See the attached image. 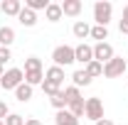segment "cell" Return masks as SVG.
Listing matches in <instances>:
<instances>
[{
	"label": "cell",
	"instance_id": "cell-33",
	"mask_svg": "<svg viewBox=\"0 0 128 125\" xmlns=\"http://www.w3.org/2000/svg\"><path fill=\"white\" fill-rule=\"evenodd\" d=\"M123 20H128V5L123 7Z\"/></svg>",
	"mask_w": 128,
	"mask_h": 125
},
{
	"label": "cell",
	"instance_id": "cell-28",
	"mask_svg": "<svg viewBox=\"0 0 128 125\" xmlns=\"http://www.w3.org/2000/svg\"><path fill=\"white\" fill-rule=\"evenodd\" d=\"M10 59H12V54H10V49H8V47H0V66H2L5 62H10Z\"/></svg>",
	"mask_w": 128,
	"mask_h": 125
},
{
	"label": "cell",
	"instance_id": "cell-32",
	"mask_svg": "<svg viewBox=\"0 0 128 125\" xmlns=\"http://www.w3.org/2000/svg\"><path fill=\"white\" fill-rule=\"evenodd\" d=\"M96 125H113V123H111V120H108V118H101V120H98V123H96Z\"/></svg>",
	"mask_w": 128,
	"mask_h": 125
},
{
	"label": "cell",
	"instance_id": "cell-21",
	"mask_svg": "<svg viewBox=\"0 0 128 125\" xmlns=\"http://www.w3.org/2000/svg\"><path fill=\"white\" fill-rule=\"evenodd\" d=\"M49 103H52L57 110H66V106H69V103H66V96H64V91H59L57 96H52V98H49Z\"/></svg>",
	"mask_w": 128,
	"mask_h": 125
},
{
	"label": "cell",
	"instance_id": "cell-4",
	"mask_svg": "<svg viewBox=\"0 0 128 125\" xmlns=\"http://www.w3.org/2000/svg\"><path fill=\"white\" fill-rule=\"evenodd\" d=\"M123 71H126L123 57H113L111 62L104 64V76H106V78H118V76H123Z\"/></svg>",
	"mask_w": 128,
	"mask_h": 125
},
{
	"label": "cell",
	"instance_id": "cell-3",
	"mask_svg": "<svg viewBox=\"0 0 128 125\" xmlns=\"http://www.w3.org/2000/svg\"><path fill=\"white\" fill-rule=\"evenodd\" d=\"M111 12H113V5L108 2V0H98V2H94V20H96L98 27H106V25H108Z\"/></svg>",
	"mask_w": 128,
	"mask_h": 125
},
{
	"label": "cell",
	"instance_id": "cell-22",
	"mask_svg": "<svg viewBox=\"0 0 128 125\" xmlns=\"http://www.w3.org/2000/svg\"><path fill=\"white\" fill-rule=\"evenodd\" d=\"M25 7L32 10V12H34V10H47V7H49V0H25Z\"/></svg>",
	"mask_w": 128,
	"mask_h": 125
},
{
	"label": "cell",
	"instance_id": "cell-29",
	"mask_svg": "<svg viewBox=\"0 0 128 125\" xmlns=\"http://www.w3.org/2000/svg\"><path fill=\"white\" fill-rule=\"evenodd\" d=\"M8 115H10V108H8V103H5V101H0V120H2V118H8Z\"/></svg>",
	"mask_w": 128,
	"mask_h": 125
},
{
	"label": "cell",
	"instance_id": "cell-25",
	"mask_svg": "<svg viewBox=\"0 0 128 125\" xmlns=\"http://www.w3.org/2000/svg\"><path fill=\"white\" fill-rule=\"evenodd\" d=\"M42 91L52 98V96H57L59 91H62V86H57V83H49V81H42Z\"/></svg>",
	"mask_w": 128,
	"mask_h": 125
},
{
	"label": "cell",
	"instance_id": "cell-16",
	"mask_svg": "<svg viewBox=\"0 0 128 125\" xmlns=\"http://www.w3.org/2000/svg\"><path fill=\"white\" fill-rule=\"evenodd\" d=\"M15 98L20 101V103H27L32 98V86H27V83H20L15 88Z\"/></svg>",
	"mask_w": 128,
	"mask_h": 125
},
{
	"label": "cell",
	"instance_id": "cell-26",
	"mask_svg": "<svg viewBox=\"0 0 128 125\" xmlns=\"http://www.w3.org/2000/svg\"><path fill=\"white\" fill-rule=\"evenodd\" d=\"M2 123H5V125H25V118H22V115H17V113H10Z\"/></svg>",
	"mask_w": 128,
	"mask_h": 125
},
{
	"label": "cell",
	"instance_id": "cell-19",
	"mask_svg": "<svg viewBox=\"0 0 128 125\" xmlns=\"http://www.w3.org/2000/svg\"><path fill=\"white\" fill-rule=\"evenodd\" d=\"M84 71H86L91 78H96V76H101V74H104V64H98V62H89L86 66H84Z\"/></svg>",
	"mask_w": 128,
	"mask_h": 125
},
{
	"label": "cell",
	"instance_id": "cell-20",
	"mask_svg": "<svg viewBox=\"0 0 128 125\" xmlns=\"http://www.w3.org/2000/svg\"><path fill=\"white\" fill-rule=\"evenodd\" d=\"M42 78H44L42 71H25V83H27V86H37V83H42Z\"/></svg>",
	"mask_w": 128,
	"mask_h": 125
},
{
	"label": "cell",
	"instance_id": "cell-7",
	"mask_svg": "<svg viewBox=\"0 0 128 125\" xmlns=\"http://www.w3.org/2000/svg\"><path fill=\"white\" fill-rule=\"evenodd\" d=\"M74 62L84 64V66L89 62H94V47H89V44H84V42H81L79 47H74Z\"/></svg>",
	"mask_w": 128,
	"mask_h": 125
},
{
	"label": "cell",
	"instance_id": "cell-13",
	"mask_svg": "<svg viewBox=\"0 0 128 125\" xmlns=\"http://www.w3.org/2000/svg\"><path fill=\"white\" fill-rule=\"evenodd\" d=\"M17 20H20V25H25V27H34L37 15H34L32 10H27V7H22V10H20V15H17Z\"/></svg>",
	"mask_w": 128,
	"mask_h": 125
},
{
	"label": "cell",
	"instance_id": "cell-17",
	"mask_svg": "<svg viewBox=\"0 0 128 125\" xmlns=\"http://www.w3.org/2000/svg\"><path fill=\"white\" fill-rule=\"evenodd\" d=\"M72 81H74V86L79 88V86H89V83H91V76H89L84 69H79V71L72 74Z\"/></svg>",
	"mask_w": 128,
	"mask_h": 125
},
{
	"label": "cell",
	"instance_id": "cell-15",
	"mask_svg": "<svg viewBox=\"0 0 128 125\" xmlns=\"http://www.w3.org/2000/svg\"><path fill=\"white\" fill-rule=\"evenodd\" d=\"M15 42V30L12 27H0V47H8Z\"/></svg>",
	"mask_w": 128,
	"mask_h": 125
},
{
	"label": "cell",
	"instance_id": "cell-23",
	"mask_svg": "<svg viewBox=\"0 0 128 125\" xmlns=\"http://www.w3.org/2000/svg\"><path fill=\"white\" fill-rule=\"evenodd\" d=\"M91 37L98 39V42H106V39H108V27H98V25L91 27Z\"/></svg>",
	"mask_w": 128,
	"mask_h": 125
},
{
	"label": "cell",
	"instance_id": "cell-6",
	"mask_svg": "<svg viewBox=\"0 0 128 125\" xmlns=\"http://www.w3.org/2000/svg\"><path fill=\"white\" fill-rule=\"evenodd\" d=\"M113 57V47L108 44V42H98L94 47V62H98V64H106V62H111Z\"/></svg>",
	"mask_w": 128,
	"mask_h": 125
},
{
	"label": "cell",
	"instance_id": "cell-12",
	"mask_svg": "<svg viewBox=\"0 0 128 125\" xmlns=\"http://www.w3.org/2000/svg\"><path fill=\"white\" fill-rule=\"evenodd\" d=\"M62 5H59V2H49V7L47 10H44V17H47L49 22H59V20H62Z\"/></svg>",
	"mask_w": 128,
	"mask_h": 125
},
{
	"label": "cell",
	"instance_id": "cell-37",
	"mask_svg": "<svg viewBox=\"0 0 128 125\" xmlns=\"http://www.w3.org/2000/svg\"><path fill=\"white\" fill-rule=\"evenodd\" d=\"M126 83H128V81H126Z\"/></svg>",
	"mask_w": 128,
	"mask_h": 125
},
{
	"label": "cell",
	"instance_id": "cell-24",
	"mask_svg": "<svg viewBox=\"0 0 128 125\" xmlns=\"http://www.w3.org/2000/svg\"><path fill=\"white\" fill-rule=\"evenodd\" d=\"M25 71H42V62H40L37 57L25 59Z\"/></svg>",
	"mask_w": 128,
	"mask_h": 125
},
{
	"label": "cell",
	"instance_id": "cell-35",
	"mask_svg": "<svg viewBox=\"0 0 128 125\" xmlns=\"http://www.w3.org/2000/svg\"><path fill=\"white\" fill-rule=\"evenodd\" d=\"M126 71H128V62H126Z\"/></svg>",
	"mask_w": 128,
	"mask_h": 125
},
{
	"label": "cell",
	"instance_id": "cell-8",
	"mask_svg": "<svg viewBox=\"0 0 128 125\" xmlns=\"http://www.w3.org/2000/svg\"><path fill=\"white\" fill-rule=\"evenodd\" d=\"M62 5V12L64 15H69V17H79V12H81V0H64V2H59Z\"/></svg>",
	"mask_w": 128,
	"mask_h": 125
},
{
	"label": "cell",
	"instance_id": "cell-9",
	"mask_svg": "<svg viewBox=\"0 0 128 125\" xmlns=\"http://www.w3.org/2000/svg\"><path fill=\"white\" fill-rule=\"evenodd\" d=\"M44 81L62 86V83H64V69H59V66H49L47 71H44Z\"/></svg>",
	"mask_w": 128,
	"mask_h": 125
},
{
	"label": "cell",
	"instance_id": "cell-1",
	"mask_svg": "<svg viewBox=\"0 0 128 125\" xmlns=\"http://www.w3.org/2000/svg\"><path fill=\"white\" fill-rule=\"evenodd\" d=\"M20 83H25V71L22 69H8L0 76V88H5V91H15Z\"/></svg>",
	"mask_w": 128,
	"mask_h": 125
},
{
	"label": "cell",
	"instance_id": "cell-18",
	"mask_svg": "<svg viewBox=\"0 0 128 125\" xmlns=\"http://www.w3.org/2000/svg\"><path fill=\"white\" fill-rule=\"evenodd\" d=\"M74 37H79V39H86V37H91V27L86 25V22H74Z\"/></svg>",
	"mask_w": 128,
	"mask_h": 125
},
{
	"label": "cell",
	"instance_id": "cell-34",
	"mask_svg": "<svg viewBox=\"0 0 128 125\" xmlns=\"http://www.w3.org/2000/svg\"><path fill=\"white\" fill-rule=\"evenodd\" d=\"M2 74H5V71H2V66H0V76H2Z\"/></svg>",
	"mask_w": 128,
	"mask_h": 125
},
{
	"label": "cell",
	"instance_id": "cell-14",
	"mask_svg": "<svg viewBox=\"0 0 128 125\" xmlns=\"http://www.w3.org/2000/svg\"><path fill=\"white\" fill-rule=\"evenodd\" d=\"M84 106H86V101H84V98H74V101H69L66 110H69L74 118H81V115H84Z\"/></svg>",
	"mask_w": 128,
	"mask_h": 125
},
{
	"label": "cell",
	"instance_id": "cell-2",
	"mask_svg": "<svg viewBox=\"0 0 128 125\" xmlns=\"http://www.w3.org/2000/svg\"><path fill=\"white\" fill-rule=\"evenodd\" d=\"M52 62H54V66H59V69L69 66V64H74V47L59 44V47L52 52Z\"/></svg>",
	"mask_w": 128,
	"mask_h": 125
},
{
	"label": "cell",
	"instance_id": "cell-30",
	"mask_svg": "<svg viewBox=\"0 0 128 125\" xmlns=\"http://www.w3.org/2000/svg\"><path fill=\"white\" fill-rule=\"evenodd\" d=\"M118 30H121V34H128V20H121V25H118Z\"/></svg>",
	"mask_w": 128,
	"mask_h": 125
},
{
	"label": "cell",
	"instance_id": "cell-31",
	"mask_svg": "<svg viewBox=\"0 0 128 125\" xmlns=\"http://www.w3.org/2000/svg\"><path fill=\"white\" fill-rule=\"evenodd\" d=\"M25 125H42V123H40L37 118H27V120H25Z\"/></svg>",
	"mask_w": 128,
	"mask_h": 125
},
{
	"label": "cell",
	"instance_id": "cell-36",
	"mask_svg": "<svg viewBox=\"0 0 128 125\" xmlns=\"http://www.w3.org/2000/svg\"><path fill=\"white\" fill-rule=\"evenodd\" d=\"M0 125H5V123H2V120H0Z\"/></svg>",
	"mask_w": 128,
	"mask_h": 125
},
{
	"label": "cell",
	"instance_id": "cell-11",
	"mask_svg": "<svg viewBox=\"0 0 128 125\" xmlns=\"http://www.w3.org/2000/svg\"><path fill=\"white\" fill-rule=\"evenodd\" d=\"M54 123H57V125H79V118H74L69 110H57Z\"/></svg>",
	"mask_w": 128,
	"mask_h": 125
},
{
	"label": "cell",
	"instance_id": "cell-5",
	"mask_svg": "<svg viewBox=\"0 0 128 125\" xmlns=\"http://www.w3.org/2000/svg\"><path fill=\"white\" fill-rule=\"evenodd\" d=\"M84 115H86L89 120L98 123V120L104 118V103H101V98H89L86 106H84Z\"/></svg>",
	"mask_w": 128,
	"mask_h": 125
},
{
	"label": "cell",
	"instance_id": "cell-10",
	"mask_svg": "<svg viewBox=\"0 0 128 125\" xmlns=\"http://www.w3.org/2000/svg\"><path fill=\"white\" fill-rule=\"evenodd\" d=\"M0 10H2L5 15H12V17H17V15H20V10H22V2H20V0H2Z\"/></svg>",
	"mask_w": 128,
	"mask_h": 125
},
{
	"label": "cell",
	"instance_id": "cell-27",
	"mask_svg": "<svg viewBox=\"0 0 128 125\" xmlns=\"http://www.w3.org/2000/svg\"><path fill=\"white\" fill-rule=\"evenodd\" d=\"M64 96H66V103H69V101H74V98H81V93H79V88H76V86L64 88Z\"/></svg>",
	"mask_w": 128,
	"mask_h": 125
}]
</instances>
